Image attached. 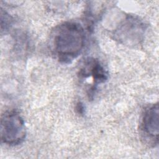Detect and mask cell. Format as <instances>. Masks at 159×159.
Instances as JSON below:
<instances>
[{
	"instance_id": "obj_1",
	"label": "cell",
	"mask_w": 159,
	"mask_h": 159,
	"mask_svg": "<svg viewBox=\"0 0 159 159\" xmlns=\"http://www.w3.org/2000/svg\"><path fill=\"white\" fill-rule=\"evenodd\" d=\"M50 39L52 48L58 59L64 63H70L81 53L85 35L80 24L65 22L53 30Z\"/></svg>"
},
{
	"instance_id": "obj_2",
	"label": "cell",
	"mask_w": 159,
	"mask_h": 159,
	"mask_svg": "<svg viewBox=\"0 0 159 159\" xmlns=\"http://www.w3.org/2000/svg\"><path fill=\"white\" fill-rule=\"evenodd\" d=\"M1 139L9 145L21 143L26 137L24 121L15 111H6L1 115L0 126Z\"/></svg>"
},
{
	"instance_id": "obj_3",
	"label": "cell",
	"mask_w": 159,
	"mask_h": 159,
	"mask_svg": "<svg viewBox=\"0 0 159 159\" xmlns=\"http://www.w3.org/2000/svg\"><path fill=\"white\" fill-rule=\"evenodd\" d=\"M159 126V109L158 104H155L147 107L143 112L141 129L147 139H151L153 142H158Z\"/></svg>"
},
{
	"instance_id": "obj_4",
	"label": "cell",
	"mask_w": 159,
	"mask_h": 159,
	"mask_svg": "<svg viewBox=\"0 0 159 159\" xmlns=\"http://www.w3.org/2000/svg\"><path fill=\"white\" fill-rule=\"evenodd\" d=\"M144 29L143 24L132 17H129L119 27L117 34L116 35L118 37V39L122 41L127 42L130 40H140Z\"/></svg>"
},
{
	"instance_id": "obj_5",
	"label": "cell",
	"mask_w": 159,
	"mask_h": 159,
	"mask_svg": "<svg viewBox=\"0 0 159 159\" xmlns=\"http://www.w3.org/2000/svg\"><path fill=\"white\" fill-rule=\"evenodd\" d=\"M80 76L83 78L91 76L94 83V86L98 84L105 82L107 79V74L99 61L96 59L89 60L84 66L81 69Z\"/></svg>"
},
{
	"instance_id": "obj_6",
	"label": "cell",
	"mask_w": 159,
	"mask_h": 159,
	"mask_svg": "<svg viewBox=\"0 0 159 159\" xmlns=\"http://www.w3.org/2000/svg\"><path fill=\"white\" fill-rule=\"evenodd\" d=\"M76 111L80 114H83L84 111V107L83 104L81 102H78L76 106Z\"/></svg>"
}]
</instances>
